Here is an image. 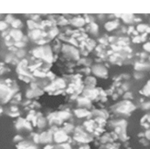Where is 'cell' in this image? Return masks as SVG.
I'll use <instances>...</instances> for the list:
<instances>
[{
  "label": "cell",
  "instance_id": "6da1fadb",
  "mask_svg": "<svg viewBox=\"0 0 150 149\" xmlns=\"http://www.w3.org/2000/svg\"><path fill=\"white\" fill-rule=\"evenodd\" d=\"M147 27H148V26H146V25H144V24H140V25L138 26V30L139 32H142L146 31V30Z\"/></svg>",
  "mask_w": 150,
  "mask_h": 149
},
{
  "label": "cell",
  "instance_id": "7a4b0ae2",
  "mask_svg": "<svg viewBox=\"0 0 150 149\" xmlns=\"http://www.w3.org/2000/svg\"><path fill=\"white\" fill-rule=\"evenodd\" d=\"M144 93L146 96H150V87L146 86L144 89Z\"/></svg>",
  "mask_w": 150,
  "mask_h": 149
},
{
  "label": "cell",
  "instance_id": "3957f363",
  "mask_svg": "<svg viewBox=\"0 0 150 149\" xmlns=\"http://www.w3.org/2000/svg\"><path fill=\"white\" fill-rule=\"evenodd\" d=\"M143 48L146 51L149 52H150V43H146V44H144Z\"/></svg>",
  "mask_w": 150,
  "mask_h": 149
},
{
  "label": "cell",
  "instance_id": "277c9868",
  "mask_svg": "<svg viewBox=\"0 0 150 149\" xmlns=\"http://www.w3.org/2000/svg\"><path fill=\"white\" fill-rule=\"evenodd\" d=\"M143 106V108L146 109H150V101H149V102H146V103H145Z\"/></svg>",
  "mask_w": 150,
  "mask_h": 149
},
{
  "label": "cell",
  "instance_id": "5b68a950",
  "mask_svg": "<svg viewBox=\"0 0 150 149\" xmlns=\"http://www.w3.org/2000/svg\"><path fill=\"white\" fill-rule=\"evenodd\" d=\"M146 137H147L149 139H150V131H147V132H146Z\"/></svg>",
  "mask_w": 150,
  "mask_h": 149
},
{
  "label": "cell",
  "instance_id": "8992f818",
  "mask_svg": "<svg viewBox=\"0 0 150 149\" xmlns=\"http://www.w3.org/2000/svg\"><path fill=\"white\" fill-rule=\"evenodd\" d=\"M146 32H147V33H150V27H148L146 28Z\"/></svg>",
  "mask_w": 150,
  "mask_h": 149
},
{
  "label": "cell",
  "instance_id": "52a82bcc",
  "mask_svg": "<svg viewBox=\"0 0 150 149\" xmlns=\"http://www.w3.org/2000/svg\"><path fill=\"white\" fill-rule=\"evenodd\" d=\"M147 86L150 87V81H149V82H148V84H147Z\"/></svg>",
  "mask_w": 150,
  "mask_h": 149
},
{
  "label": "cell",
  "instance_id": "ba28073f",
  "mask_svg": "<svg viewBox=\"0 0 150 149\" xmlns=\"http://www.w3.org/2000/svg\"><path fill=\"white\" fill-rule=\"evenodd\" d=\"M148 119H149V122H150V117H149V118H148Z\"/></svg>",
  "mask_w": 150,
  "mask_h": 149
}]
</instances>
